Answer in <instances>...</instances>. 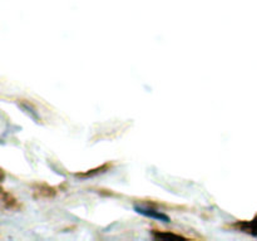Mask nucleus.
Listing matches in <instances>:
<instances>
[{
    "label": "nucleus",
    "instance_id": "nucleus-1",
    "mask_svg": "<svg viewBox=\"0 0 257 241\" xmlns=\"http://www.w3.org/2000/svg\"><path fill=\"white\" fill-rule=\"evenodd\" d=\"M231 227L242 231V232L250 233V235L257 236V215L251 221H237V222L232 223Z\"/></svg>",
    "mask_w": 257,
    "mask_h": 241
},
{
    "label": "nucleus",
    "instance_id": "nucleus-2",
    "mask_svg": "<svg viewBox=\"0 0 257 241\" xmlns=\"http://www.w3.org/2000/svg\"><path fill=\"white\" fill-rule=\"evenodd\" d=\"M135 210L137 211L138 213H141V215L147 216V217H152L155 218V220L163 221V222L166 223L171 222V218L168 217L167 215H165V213L161 212V211L155 210V208H147V207H140V206H136Z\"/></svg>",
    "mask_w": 257,
    "mask_h": 241
},
{
    "label": "nucleus",
    "instance_id": "nucleus-3",
    "mask_svg": "<svg viewBox=\"0 0 257 241\" xmlns=\"http://www.w3.org/2000/svg\"><path fill=\"white\" fill-rule=\"evenodd\" d=\"M2 200H3V203H4L5 207H8V208H14V207H17V206H18L17 200L13 197V195L5 192V191H3Z\"/></svg>",
    "mask_w": 257,
    "mask_h": 241
},
{
    "label": "nucleus",
    "instance_id": "nucleus-4",
    "mask_svg": "<svg viewBox=\"0 0 257 241\" xmlns=\"http://www.w3.org/2000/svg\"><path fill=\"white\" fill-rule=\"evenodd\" d=\"M108 167H109V165H104V166H102V167H98L97 170L89 171V172L78 173V176H82V177H88V176H94V175H97V173H99V172H104V170H107Z\"/></svg>",
    "mask_w": 257,
    "mask_h": 241
}]
</instances>
